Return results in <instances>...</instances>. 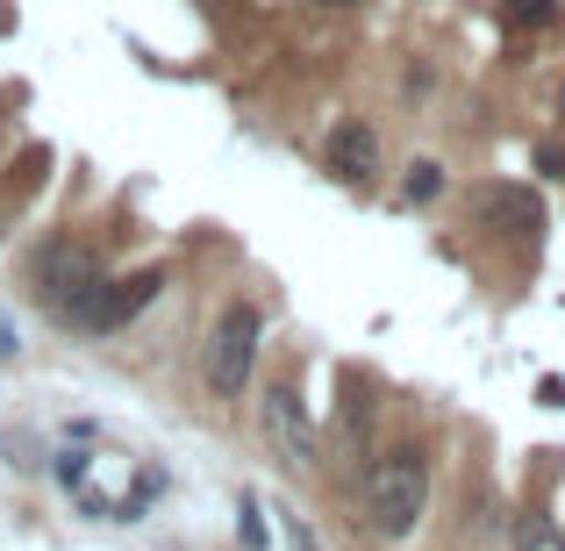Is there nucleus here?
Returning a JSON list of instances; mask_svg holds the SVG:
<instances>
[{"label":"nucleus","mask_w":565,"mask_h":551,"mask_svg":"<svg viewBox=\"0 0 565 551\" xmlns=\"http://www.w3.org/2000/svg\"><path fill=\"white\" fill-rule=\"evenodd\" d=\"M423 516H429V452L423 444H394L365 473V530L401 544L423 530Z\"/></svg>","instance_id":"nucleus-1"},{"label":"nucleus","mask_w":565,"mask_h":551,"mask_svg":"<svg viewBox=\"0 0 565 551\" xmlns=\"http://www.w3.org/2000/svg\"><path fill=\"white\" fill-rule=\"evenodd\" d=\"M29 279H36L29 294H36V301L51 308V316L65 322V330H72V316H79V308L100 294L108 265H100V251H86V244H72V236H57V244H43V251H36Z\"/></svg>","instance_id":"nucleus-2"},{"label":"nucleus","mask_w":565,"mask_h":551,"mask_svg":"<svg viewBox=\"0 0 565 551\" xmlns=\"http://www.w3.org/2000/svg\"><path fill=\"white\" fill-rule=\"evenodd\" d=\"M258 345H265V308L258 301H230L207 330V351H201V372L222 401H236L250 386V365H258Z\"/></svg>","instance_id":"nucleus-3"},{"label":"nucleus","mask_w":565,"mask_h":551,"mask_svg":"<svg viewBox=\"0 0 565 551\" xmlns=\"http://www.w3.org/2000/svg\"><path fill=\"white\" fill-rule=\"evenodd\" d=\"M258 430H265V444H273V458L287 473H316L322 437H316V423H308V409H301L294 386H273V394L258 401Z\"/></svg>","instance_id":"nucleus-4"},{"label":"nucleus","mask_w":565,"mask_h":551,"mask_svg":"<svg viewBox=\"0 0 565 551\" xmlns=\"http://www.w3.org/2000/svg\"><path fill=\"white\" fill-rule=\"evenodd\" d=\"M158 294H166V273H158V265H143V273H129V279H100V294L72 316V330L108 337V330H122V322H137V308H151Z\"/></svg>","instance_id":"nucleus-5"},{"label":"nucleus","mask_w":565,"mask_h":551,"mask_svg":"<svg viewBox=\"0 0 565 551\" xmlns=\"http://www.w3.org/2000/svg\"><path fill=\"white\" fill-rule=\"evenodd\" d=\"M322 166H330L337 180H351V187H373L380 180V129L365 123V115L330 123V137H322Z\"/></svg>","instance_id":"nucleus-6"},{"label":"nucleus","mask_w":565,"mask_h":551,"mask_svg":"<svg viewBox=\"0 0 565 551\" xmlns=\"http://www.w3.org/2000/svg\"><path fill=\"white\" fill-rule=\"evenodd\" d=\"M480 215L515 222V236H537L544 230V201H537V193H523V187H487L480 193Z\"/></svg>","instance_id":"nucleus-7"},{"label":"nucleus","mask_w":565,"mask_h":551,"mask_svg":"<svg viewBox=\"0 0 565 551\" xmlns=\"http://www.w3.org/2000/svg\"><path fill=\"white\" fill-rule=\"evenodd\" d=\"M515 551H565V530L552 516H515Z\"/></svg>","instance_id":"nucleus-8"},{"label":"nucleus","mask_w":565,"mask_h":551,"mask_svg":"<svg viewBox=\"0 0 565 551\" xmlns=\"http://www.w3.org/2000/svg\"><path fill=\"white\" fill-rule=\"evenodd\" d=\"M401 193H408L415 208H429V201L444 193V166H437V158H415V166H408V180H401Z\"/></svg>","instance_id":"nucleus-9"},{"label":"nucleus","mask_w":565,"mask_h":551,"mask_svg":"<svg viewBox=\"0 0 565 551\" xmlns=\"http://www.w3.org/2000/svg\"><path fill=\"white\" fill-rule=\"evenodd\" d=\"M236 516H244V523H236V538H244V551H265V523H258V501H236Z\"/></svg>","instance_id":"nucleus-10"},{"label":"nucleus","mask_w":565,"mask_h":551,"mask_svg":"<svg viewBox=\"0 0 565 551\" xmlns=\"http://www.w3.org/2000/svg\"><path fill=\"white\" fill-rule=\"evenodd\" d=\"M287 551H322L316 530H308V516H287Z\"/></svg>","instance_id":"nucleus-11"},{"label":"nucleus","mask_w":565,"mask_h":551,"mask_svg":"<svg viewBox=\"0 0 565 551\" xmlns=\"http://www.w3.org/2000/svg\"><path fill=\"white\" fill-rule=\"evenodd\" d=\"M552 0H515V8H509V22H552Z\"/></svg>","instance_id":"nucleus-12"},{"label":"nucleus","mask_w":565,"mask_h":551,"mask_svg":"<svg viewBox=\"0 0 565 551\" xmlns=\"http://www.w3.org/2000/svg\"><path fill=\"white\" fill-rule=\"evenodd\" d=\"M57 480L79 487V480H86V452H65V458H57Z\"/></svg>","instance_id":"nucleus-13"},{"label":"nucleus","mask_w":565,"mask_h":551,"mask_svg":"<svg viewBox=\"0 0 565 551\" xmlns=\"http://www.w3.org/2000/svg\"><path fill=\"white\" fill-rule=\"evenodd\" d=\"M537 401H544V409H565V380H544V386H537Z\"/></svg>","instance_id":"nucleus-14"},{"label":"nucleus","mask_w":565,"mask_h":551,"mask_svg":"<svg viewBox=\"0 0 565 551\" xmlns=\"http://www.w3.org/2000/svg\"><path fill=\"white\" fill-rule=\"evenodd\" d=\"M0 359H14V337H8V322H0Z\"/></svg>","instance_id":"nucleus-15"},{"label":"nucleus","mask_w":565,"mask_h":551,"mask_svg":"<svg viewBox=\"0 0 565 551\" xmlns=\"http://www.w3.org/2000/svg\"><path fill=\"white\" fill-rule=\"evenodd\" d=\"M552 115H558V123H565V86H558V100H552Z\"/></svg>","instance_id":"nucleus-16"},{"label":"nucleus","mask_w":565,"mask_h":551,"mask_svg":"<svg viewBox=\"0 0 565 551\" xmlns=\"http://www.w3.org/2000/svg\"><path fill=\"white\" fill-rule=\"evenodd\" d=\"M322 8H365V0H322Z\"/></svg>","instance_id":"nucleus-17"}]
</instances>
